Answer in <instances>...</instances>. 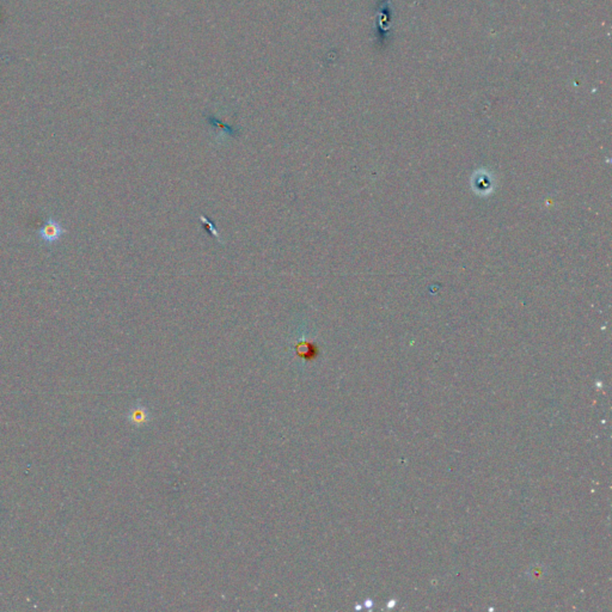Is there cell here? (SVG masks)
Here are the masks:
<instances>
[{
	"label": "cell",
	"instance_id": "6da1fadb",
	"mask_svg": "<svg viewBox=\"0 0 612 612\" xmlns=\"http://www.w3.org/2000/svg\"><path fill=\"white\" fill-rule=\"evenodd\" d=\"M65 233V227L61 225L60 222H57L52 217L46 220V223L39 229V237L42 242L47 244L57 243Z\"/></svg>",
	"mask_w": 612,
	"mask_h": 612
}]
</instances>
